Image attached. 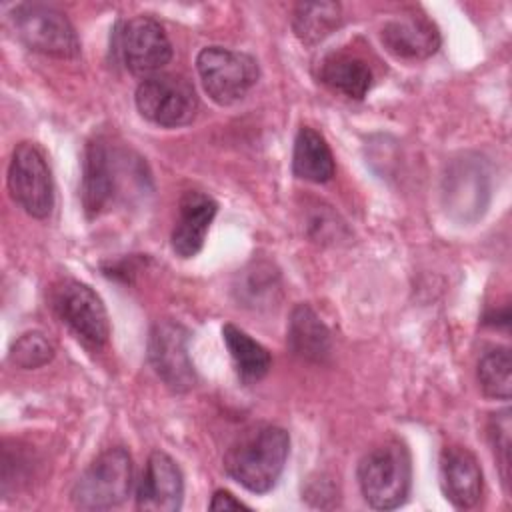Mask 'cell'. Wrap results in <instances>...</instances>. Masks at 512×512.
<instances>
[{
	"mask_svg": "<svg viewBox=\"0 0 512 512\" xmlns=\"http://www.w3.org/2000/svg\"><path fill=\"white\" fill-rule=\"evenodd\" d=\"M8 18L14 36L28 50L54 58H76L80 54L78 34L58 8L42 2H22L10 10Z\"/></svg>",
	"mask_w": 512,
	"mask_h": 512,
	"instance_id": "cell-4",
	"label": "cell"
},
{
	"mask_svg": "<svg viewBox=\"0 0 512 512\" xmlns=\"http://www.w3.org/2000/svg\"><path fill=\"white\" fill-rule=\"evenodd\" d=\"M222 340L228 348L236 374L244 384L258 382L268 374L272 366L270 352L260 342H256L250 334H246L234 324H224Z\"/></svg>",
	"mask_w": 512,
	"mask_h": 512,
	"instance_id": "cell-20",
	"label": "cell"
},
{
	"mask_svg": "<svg viewBox=\"0 0 512 512\" xmlns=\"http://www.w3.org/2000/svg\"><path fill=\"white\" fill-rule=\"evenodd\" d=\"M132 458L122 446L104 450L74 482L72 502L82 510H110L130 496Z\"/></svg>",
	"mask_w": 512,
	"mask_h": 512,
	"instance_id": "cell-5",
	"label": "cell"
},
{
	"mask_svg": "<svg viewBox=\"0 0 512 512\" xmlns=\"http://www.w3.org/2000/svg\"><path fill=\"white\" fill-rule=\"evenodd\" d=\"M50 302L58 318L90 348H102L110 336L102 298L80 280H62L52 288Z\"/></svg>",
	"mask_w": 512,
	"mask_h": 512,
	"instance_id": "cell-8",
	"label": "cell"
},
{
	"mask_svg": "<svg viewBox=\"0 0 512 512\" xmlns=\"http://www.w3.org/2000/svg\"><path fill=\"white\" fill-rule=\"evenodd\" d=\"M380 40L390 54L404 60H424L436 54L442 42L438 26L418 10L402 12L384 22Z\"/></svg>",
	"mask_w": 512,
	"mask_h": 512,
	"instance_id": "cell-14",
	"label": "cell"
},
{
	"mask_svg": "<svg viewBox=\"0 0 512 512\" xmlns=\"http://www.w3.org/2000/svg\"><path fill=\"white\" fill-rule=\"evenodd\" d=\"M286 344L306 362H324L332 350V336L312 306L298 304L290 312Z\"/></svg>",
	"mask_w": 512,
	"mask_h": 512,
	"instance_id": "cell-17",
	"label": "cell"
},
{
	"mask_svg": "<svg viewBox=\"0 0 512 512\" xmlns=\"http://www.w3.org/2000/svg\"><path fill=\"white\" fill-rule=\"evenodd\" d=\"M412 460L400 440L372 448L358 464V484L364 500L376 510H394L410 494Z\"/></svg>",
	"mask_w": 512,
	"mask_h": 512,
	"instance_id": "cell-3",
	"label": "cell"
},
{
	"mask_svg": "<svg viewBox=\"0 0 512 512\" xmlns=\"http://www.w3.org/2000/svg\"><path fill=\"white\" fill-rule=\"evenodd\" d=\"M148 186L146 164L132 150L114 146L102 136L86 144L80 196L88 218H96L114 204L146 192Z\"/></svg>",
	"mask_w": 512,
	"mask_h": 512,
	"instance_id": "cell-1",
	"label": "cell"
},
{
	"mask_svg": "<svg viewBox=\"0 0 512 512\" xmlns=\"http://www.w3.org/2000/svg\"><path fill=\"white\" fill-rule=\"evenodd\" d=\"M210 510H240V508H250L248 504H244L242 500L234 498V494H230L228 490H216L212 494V500L208 504Z\"/></svg>",
	"mask_w": 512,
	"mask_h": 512,
	"instance_id": "cell-26",
	"label": "cell"
},
{
	"mask_svg": "<svg viewBox=\"0 0 512 512\" xmlns=\"http://www.w3.org/2000/svg\"><path fill=\"white\" fill-rule=\"evenodd\" d=\"M8 358L24 370L40 368L54 358V346L42 332H26L12 342Z\"/></svg>",
	"mask_w": 512,
	"mask_h": 512,
	"instance_id": "cell-23",
	"label": "cell"
},
{
	"mask_svg": "<svg viewBox=\"0 0 512 512\" xmlns=\"http://www.w3.org/2000/svg\"><path fill=\"white\" fill-rule=\"evenodd\" d=\"M138 112L162 128H180L194 120L198 96L184 76L154 74L144 78L134 94Z\"/></svg>",
	"mask_w": 512,
	"mask_h": 512,
	"instance_id": "cell-7",
	"label": "cell"
},
{
	"mask_svg": "<svg viewBox=\"0 0 512 512\" xmlns=\"http://www.w3.org/2000/svg\"><path fill=\"white\" fill-rule=\"evenodd\" d=\"M488 438H490L494 456L498 460L502 480L508 484L510 480V410L508 408L492 414L488 422Z\"/></svg>",
	"mask_w": 512,
	"mask_h": 512,
	"instance_id": "cell-24",
	"label": "cell"
},
{
	"mask_svg": "<svg viewBox=\"0 0 512 512\" xmlns=\"http://www.w3.org/2000/svg\"><path fill=\"white\" fill-rule=\"evenodd\" d=\"M196 70L204 92L220 106L242 100L258 82V62L238 50L206 46L196 56Z\"/></svg>",
	"mask_w": 512,
	"mask_h": 512,
	"instance_id": "cell-6",
	"label": "cell"
},
{
	"mask_svg": "<svg viewBox=\"0 0 512 512\" xmlns=\"http://www.w3.org/2000/svg\"><path fill=\"white\" fill-rule=\"evenodd\" d=\"M290 436L280 426H256L244 432L226 452V474L254 494L270 492L282 476Z\"/></svg>",
	"mask_w": 512,
	"mask_h": 512,
	"instance_id": "cell-2",
	"label": "cell"
},
{
	"mask_svg": "<svg viewBox=\"0 0 512 512\" xmlns=\"http://www.w3.org/2000/svg\"><path fill=\"white\" fill-rule=\"evenodd\" d=\"M188 330L172 320H160L148 336V362L172 392H188L196 384V370L188 354Z\"/></svg>",
	"mask_w": 512,
	"mask_h": 512,
	"instance_id": "cell-12",
	"label": "cell"
},
{
	"mask_svg": "<svg viewBox=\"0 0 512 512\" xmlns=\"http://www.w3.org/2000/svg\"><path fill=\"white\" fill-rule=\"evenodd\" d=\"M218 212L216 200L200 190H188L178 202V218L170 234V244L176 256H196L206 240L208 228Z\"/></svg>",
	"mask_w": 512,
	"mask_h": 512,
	"instance_id": "cell-15",
	"label": "cell"
},
{
	"mask_svg": "<svg viewBox=\"0 0 512 512\" xmlns=\"http://www.w3.org/2000/svg\"><path fill=\"white\" fill-rule=\"evenodd\" d=\"M182 500L184 476L180 466L166 452H152L136 490V508L146 512H176L182 508Z\"/></svg>",
	"mask_w": 512,
	"mask_h": 512,
	"instance_id": "cell-13",
	"label": "cell"
},
{
	"mask_svg": "<svg viewBox=\"0 0 512 512\" xmlns=\"http://www.w3.org/2000/svg\"><path fill=\"white\" fill-rule=\"evenodd\" d=\"M440 486L456 508H472L482 494V468L464 446H446L440 454Z\"/></svg>",
	"mask_w": 512,
	"mask_h": 512,
	"instance_id": "cell-16",
	"label": "cell"
},
{
	"mask_svg": "<svg viewBox=\"0 0 512 512\" xmlns=\"http://www.w3.org/2000/svg\"><path fill=\"white\" fill-rule=\"evenodd\" d=\"M116 48L122 58V64L136 76H154L172 60V44L152 16L138 14L122 22Z\"/></svg>",
	"mask_w": 512,
	"mask_h": 512,
	"instance_id": "cell-11",
	"label": "cell"
},
{
	"mask_svg": "<svg viewBox=\"0 0 512 512\" xmlns=\"http://www.w3.org/2000/svg\"><path fill=\"white\" fill-rule=\"evenodd\" d=\"M276 272H272L270 266L254 264L252 268L244 270V284L238 288L242 294V300L256 306V302L262 300V296H270L276 286Z\"/></svg>",
	"mask_w": 512,
	"mask_h": 512,
	"instance_id": "cell-25",
	"label": "cell"
},
{
	"mask_svg": "<svg viewBox=\"0 0 512 512\" xmlns=\"http://www.w3.org/2000/svg\"><path fill=\"white\" fill-rule=\"evenodd\" d=\"M512 356L506 346L488 350L478 362V382L486 396L508 400L512 392Z\"/></svg>",
	"mask_w": 512,
	"mask_h": 512,
	"instance_id": "cell-22",
	"label": "cell"
},
{
	"mask_svg": "<svg viewBox=\"0 0 512 512\" xmlns=\"http://www.w3.org/2000/svg\"><path fill=\"white\" fill-rule=\"evenodd\" d=\"M342 22L338 2H302L292 12V30L302 44L314 46Z\"/></svg>",
	"mask_w": 512,
	"mask_h": 512,
	"instance_id": "cell-21",
	"label": "cell"
},
{
	"mask_svg": "<svg viewBox=\"0 0 512 512\" xmlns=\"http://www.w3.org/2000/svg\"><path fill=\"white\" fill-rule=\"evenodd\" d=\"M292 172L296 178L324 184L334 176V156L326 138L310 126H302L294 138Z\"/></svg>",
	"mask_w": 512,
	"mask_h": 512,
	"instance_id": "cell-18",
	"label": "cell"
},
{
	"mask_svg": "<svg viewBox=\"0 0 512 512\" xmlns=\"http://www.w3.org/2000/svg\"><path fill=\"white\" fill-rule=\"evenodd\" d=\"M10 196L34 218L50 216L54 208V184L42 150L32 142H20L8 166Z\"/></svg>",
	"mask_w": 512,
	"mask_h": 512,
	"instance_id": "cell-9",
	"label": "cell"
},
{
	"mask_svg": "<svg viewBox=\"0 0 512 512\" xmlns=\"http://www.w3.org/2000/svg\"><path fill=\"white\" fill-rule=\"evenodd\" d=\"M446 212L462 222L484 214L490 200V166L480 154H464L450 162L442 180Z\"/></svg>",
	"mask_w": 512,
	"mask_h": 512,
	"instance_id": "cell-10",
	"label": "cell"
},
{
	"mask_svg": "<svg viewBox=\"0 0 512 512\" xmlns=\"http://www.w3.org/2000/svg\"><path fill=\"white\" fill-rule=\"evenodd\" d=\"M318 78L348 98L362 100L372 86V70L370 66L352 54H330L322 60Z\"/></svg>",
	"mask_w": 512,
	"mask_h": 512,
	"instance_id": "cell-19",
	"label": "cell"
}]
</instances>
